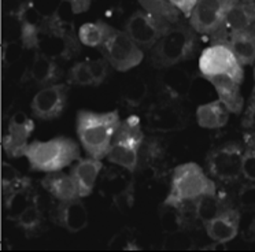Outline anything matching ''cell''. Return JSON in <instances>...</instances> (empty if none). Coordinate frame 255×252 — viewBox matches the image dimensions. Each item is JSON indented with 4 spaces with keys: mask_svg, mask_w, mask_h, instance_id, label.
Here are the masks:
<instances>
[{
    "mask_svg": "<svg viewBox=\"0 0 255 252\" xmlns=\"http://www.w3.org/2000/svg\"><path fill=\"white\" fill-rule=\"evenodd\" d=\"M120 125L118 111H80L77 114V134L85 152L95 159L107 156Z\"/></svg>",
    "mask_w": 255,
    "mask_h": 252,
    "instance_id": "obj_1",
    "label": "cell"
},
{
    "mask_svg": "<svg viewBox=\"0 0 255 252\" xmlns=\"http://www.w3.org/2000/svg\"><path fill=\"white\" fill-rule=\"evenodd\" d=\"M80 43L72 22L62 19L59 12H56L45 18L37 27L34 48L52 59L70 60L81 52Z\"/></svg>",
    "mask_w": 255,
    "mask_h": 252,
    "instance_id": "obj_2",
    "label": "cell"
},
{
    "mask_svg": "<svg viewBox=\"0 0 255 252\" xmlns=\"http://www.w3.org/2000/svg\"><path fill=\"white\" fill-rule=\"evenodd\" d=\"M198 45L199 38L194 27L178 22L172 23V26L151 48V60L156 67L169 69L194 58Z\"/></svg>",
    "mask_w": 255,
    "mask_h": 252,
    "instance_id": "obj_3",
    "label": "cell"
},
{
    "mask_svg": "<svg viewBox=\"0 0 255 252\" xmlns=\"http://www.w3.org/2000/svg\"><path fill=\"white\" fill-rule=\"evenodd\" d=\"M25 156L33 170L54 173L80 159L77 142L66 137H56L50 141H33L26 148Z\"/></svg>",
    "mask_w": 255,
    "mask_h": 252,
    "instance_id": "obj_4",
    "label": "cell"
},
{
    "mask_svg": "<svg viewBox=\"0 0 255 252\" xmlns=\"http://www.w3.org/2000/svg\"><path fill=\"white\" fill-rule=\"evenodd\" d=\"M214 192H217L214 181L209 175H206L199 164L184 163L173 171L170 192L165 203L172 206H181Z\"/></svg>",
    "mask_w": 255,
    "mask_h": 252,
    "instance_id": "obj_5",
    "label": "cell"
},
{
    "mask_svg": "<svg viewBox=\"0 0 255 252\" xmlns=\"http://www.w3.org/2000/svg\"><path fill=\"white\" fill-rule=\"evenodd\" d=\"M143 131L137 117H129L121 122L111 142L106 158L113 164H118L128 171H134L139 164L140 147L143 145Z\"/></svg>",
    "mask_w": 255,
    "mask_h": 252,
    "instance_id": "obj_6",
    "label": "cell"
},
{
    "mask_svg": "<svg viewBox=\"0 0 255 252\" xmlns=\"http://www.w3.org/2000/svg\"><path fill=\"white\" fill-rule=\"evenodd\" d=\"M239 0H198L189 15L191 26L195 32L224 41L222 30L228 12Z\"/></svg>",
    "mask_w": 255,
    "mask_h": 252,
    "instance_id": "obj_7",
    "label": "cell"
},
{
    "mask_svg": "<svg viewBox=\"0 0 255 252\" xmlns=\"http://www.w3.org/2000/svg\"><path fill=\"white\" fill-rule=\"evenodd\" d=\"M199 69L206 80L210 77L228 76L240 84L243 82V69L229 47L228 40L214 43L202 52L199 59Z\"/></svg>",
    "mask_w": 255,
    "mask_h": 252,
    "instance_id": "obj_8",
    "label": "cell"
},
{
    "mask_svg": "<svg viewBox=\"0 0 255 252\" xmlns=\"http://www.w3.org/2000/svg\"><path fill=\"white\" fill-rule=\"evenodd\" d=\"M243 155L240 142H227L213 149L206 159L209 174L225 184L238 181L243 175Z\"/></svg>",
    "mask_w": 255,
    "mask_h": 252,
    "instance_id": "obj_9",
    "label": "cell"
},
{
    "mask_svg": "<svg viewBox=\"0 0 255 252\" xmlns=\"http://www.w3.org/2000/svg\"><path fill=\"white\" fill-rule=\"evenodd\" d=\"M105 59L118 71H128L143 60V51L128 36L127 32L114 29L100 47Z\"/></svg>",
    "mask_w": 255,
    "mask_h": 252,
    "instance_id": "obj_10",
    "label": "cell"
},
{
    "mask_svg": "<svg viewBox=\"0 0 255 252\" xmlns=\"http://www.w3.org/2000/svg\"><path fill=\"white\" fill-rule=\"evenodd\" d=\"M172 22L154 15L148 11H136L128 19L125 32L134 43L143 48H152L156 41L166 33Z\"/></svg>",
    "mask_w": 255,
    "mask_h": 252,
    "instance_id": "obj_11",
    "label": "cell"
},
{
    "mask_svg": "<svg viewBox=\"0 0 255 252\" xmlns=\"http://www.w3.org/2000/svg\"><path fill=\"white\" fill-rule=\"evenodd\" d=\"M67 103V87L65 84H52L40 89L34 95L30 109L36 118L51 121L63 113Z\"/></svg>",
    "mask_w": 255,
    "mask_h": 252,
    "instance_id": "obj_12",
    "label": "cell"
},
{
    "mask_svg": "<svg viewBox=\"0 0 255 252\" xmlns=\"http://www.w3.org/2000/svg\"><path fill=\"white\" fill-rule=\"evenodd\" d=\"M34 129V122L23 113H17L8 122L7 133L3 136V149L7 156H25L28 140Z\"/></svg>",
    "mask_w": 255,
    "mask_h": 252,
    "instance_id": "obj_13",
    "label": "cell"
},
{
    "mask_svg": "<svg viewBox=\"0 0 255 252\" xmlns=\"http://www.w3.org/2000/svg\"><path fill=\"white\" fill-rule=\"evenodd\" d=\"M185 126L183 110L177 104L165 102L151 107L147 114V127L151 131L172 133L181 130Z\"/></svg>",
    "mask_w": 255,
    "mask_h": 252,
    "instance_id": "obj_14",
    "label": "cell"
},
{
    "mask_svg": "<svg viewBox=\"0 0 255 252\" xmlns=\"http://www.w3.org/2000/svg\"><path fill=\"white\" fill-rule=\"evenodd\" d=\"M54 222L70 233H77L88 225V213L80 197L73 200H63L54 208Z\"/></svg>",
    "mask_w": 255,
    "mask_h": 252,
    "instance_id": "obj_15",
    "label": "cell"
},
{
    "mask_svg": "<svg viewBox=\"0 0 255 252\" xmlns=\"http://www.w3.org/2000/svg\"><path fill=\"white\" fill-rule=\"evenodd\" d=\"M205 229L211 240L218 244H225L233 240L239 233L240 213L235 208H228L218 217L206 222Z\"/></svg>",
    "mask_w": 255,
    "mask_h": 252,
    "instance_id": "obj_16",
    "label": "cell"
},
{
    "mask_svg": "<svg viewBox=\"0 0 255 252\" xmlns=\"http://www.w3.org/2000/svg\"><path fill=\"white\" fill-rule=\"evenodd\" d=\"M255 25V1H238L228 12L224 23V41H227V36L235 32L250 30Z\"/></svg>",
    "mask_w": 255,
    "mask_h": 252,
    "instance_id": "obj_17",
    "label": "cell"
},
{
    "mask_svg": "<svg viewBox=\"0 0 255 252\" xmlns=\"http://www.w3.org/2000/svg\"><path fill=\"white\" fill-rule=\"evenodd\" d=\"M102 167L103 164L100 159L91 158V156L87 159H78L77 163L73 166L70 174L77 184L80 197L88 196L92 192Z\"/></svg>",
    "mask_w": 255,
    "mask_h": 252,
    "instance_id": "obj_18",
    "label": "cell"
},
{
    "mask_svg": "<svg viewBox=\"0 0 255 252\" xmlns=\"http://www.w3.org/2000/svg\"><path fill=\"white\" fill-rule=\"evenodd\" d=\"M211 85L216 88L218 98L227 106L229 113L240 114L243 110V96L240 93V82L228 76H217L207 78Z\"/></svg>",
    "mask_w": 255,
    "mask_h": 252,
    "instance_id": "obj_19",
    "label": "cell"
},
{
    "mask_svg": "<svg viewBox=\"0 0 255 252\" xmlns=\"http://www.w3.org/2000/svg\"><path fill=\"white\" fill-rule=\"evenodd\" d=\"M41 185L44 186V189H47L59 202L73 200V199L80 197L77 184H76L72 174L54 171V173L45 175L41 181Z\"/></svg>",
    "mask_w": 255,
    "mask_h": 252,
    "instance_id": "obj_20",
    "label": "cell"
},
{
    "mask_svg": "<svg viewBox=\"0 0 255 252\" xmlns=\"http://www.w3.org/2000/svg\"><path fill=\"white\" fill-rule=\"evenodd\" d=\"M29 77L34 84L43 88L56 84V81L62 77V71L55 59L37 52L34 56L33 63L30 66Z\"/></svg>",
    "mask_w": 255,
    "mask_h": 252,
    "instance_id": "obj_21",
    "label": "cell"
},
{
    "mask_svg": "<svg viewBox=\"0 0 255 252\" xmlns=\"http://www.w3.org/2000/svg\"><path fill=\"white\" fill-rule=\"evenodd\" d=\"M196 120L202 127L220 129L227 125L229 120V110L221 100H214L211 103L202 104L196 110Z\"/></svg>",
    "mask_w": 255,
    "mask_h": 252,
    "instance_id": "obj_22",
    "label": "cell"
},
{
    "mask_svg": "<svg viewBox=\"0 0 255 252\" xmlns=\"http://www.w3.org/2000/svg\"><path fill=\"white\" fill-rule=\"evenodd\" d=\"M228 208H229V204H228L227 199L220 196L217 192L203 195V196L198 197L194 202L195 215L203 224L218 217L220 214L224 213Z\"/></svg>",
    "mask_w": 255,
    "mask_h": 252,
    "instance_id": "obj_23",
    "label": "cell"
},
{
    "mask_svg": "<svg viewBox=\"0 0 255 252\" xmlns=\"http://www.w3.org/2000/svg\"><path fill=\"white\" fill-rule=\"evenodd\" d=\"M228 44L242 66L255 62V37L250 30L235 32L229 34Z\"/></svg>",
    "mask_w": 255,
    "mask_h": 252,
    "instance_id": "obj_24",
    "label": "cell"
},
{
    "mask_svg": "<svg viewBox=\"0 0 255 252\" xmlns=\"http://www.w3.org/2000/svg\"><path fill=\"white\" fill-rule=\"evenodd\" d=\"M114 29L105 22L98 21L94 23H84L78 30V38L87 47H102Z\"/></svg>",
    "mask_w": 255,
    "mask_h": 252,
    "instance_id": "obj_25",
    "label": "cell"
},
{
    "mask_svg": "<svg viewBox=\"0 0 255 252\" xmlns=\"http://www.w3.org/2000/svg\"><path fill=\"white\" fill-rule=\"evenodd\" d=\"M36 203L34 193L32 192V185L25 186L21 189L11 192L4 196V206L6 211L10 218H17L23 210H26L29 206H32Z\"/></svg>",
    "mask_w": 255,
    "mask_h": 252,
    "instance_id": "obj_26",
    "label": "cell"
},
{
    "mask_svg": "<svg viewBox=\"0 0 255 252\" xmlns=\"http://www.w3.org/2000/svg\"><path fill=\"white\" fill-rule=\"evenodd\" d=\"M18 228L26 233L28 236L39 235V232L43 228V214L39 206L34 203L32 206H29L26 210H23L22 213L15 218Z\"/></svg>",
    "mask_w": 255,
    "mask_h": 252,
    "instance_id": "obj_27",
    "label": "cell"
},
{
    "mask_svg": "<svg viewBox=\"0 0 255 252\" xmlns=\"http://www.w3.org/2000/svg\"><path fill=\"white\" fill-rule=\"evenodd\" d=\"M30 185V180L23 177L17 169H14L11 164L3 162L1 163V191L3 196H6L11 192Z\"/></svg>",
    "mask_w": 255,
    "mask_h": 252,
    "instance_id": "obj_28",
    "label": "cell"
},
{
    "mask_svg": "<svg viewBox=\"0 0 255 252\" xmlns=\"http://www.w3.org/2000/svg\"><path fill=\"white\" fill-rule=\"evenodd\" d=\"M145 11H148L154 15L165 18L172 23H177L180 18V11L169 1V0H139Z\"/></svg>",
    "mask_w": 255,
    "mask_h": 252,
    "instance_id": "obj_29",
    "label": "cell"
},
{
    "mask_svg": "<svg viewBox=\"0 0 255 252\" xmlns=\"http://www.w3.org/2000/svg\"><path fill=\"white\" fill-rule=\"evenodd\" d=\"M243 175L255 182V133H247L244 136Z\"/></svg>",
    "mask_w": 255,
    "mask_h": 252,
    "instance_id": "obj_30",
    "label": "cell"
},
{
    "mask_svg": "<svg viewBox=\"0 0 255 252\" xmlns=\"http://www.w3.org/2000/svg\"><path fill=\"white\" fill-rule=\"evenodd\" d=\"M161 222L165 232H178L184 224L181 206H172L165 203L161 214Z\"/></svg>",
    "mask_w": 255,
    "mask_h": 252,
    "instance_id": "obj_31",
    "label": "cell"
},
{
    "mask_svg": "<svg viewBox=\"0 0 255 252\" xmlns=\"http://www.w3.org/2000/svg\"><path fill=\"white\" fill-rule=\"evenodd\" d=\"M67 81L73 85H81V87L94 85V78L89 70L88 62H80L73 66L67 73Z\"/></svg>",
    "mask_w": 255,
    "mask_h": 252,
    "instance_id": "obj_32",
    "label": "cell"
},
{
    "mask_svg": "<svg viewBox=\"0 0 255 252\" xmlns=\"http://www.w3.org/2000/svg\"><path fill=\"white\" fill-rule=\"evenodd\" d=\"M88 66L91 74H92V78H94V85L98 87L109 76V66H110V63L106 59H95L88 60Z\"/></svg>",
    "mask_w": 255,
    "mask_h": 252,
    "instance_id": "obj_33",
    "label": "cell"
},
{
    "mask_svg": "<svg viewBox=\"0 0 255 252\" xmlns=\"http://www.w3.org/2000/svg\"><path fill=\"white\" fill-rule=\"evenodd\" d=\"M25 48V45H21L17 41H12V43H7L3 49V60L6 65H11L14 62H17L21 58L22 54V49Z\"/></svg>",
    "mask_w": 255,
    "mask_h": 252,
    "instance_id": "obj_34",
    "label": "cell"
},
{
    "mask_svg": "<svg viewBox=\"0 0 255 252\" xmlns=\"http://www.w3.org/2000/svg\"><path fill=\"white\" fill-rule=\"evenodd\" d=\"M239 202L242 204V207L255 210V182L244 185L239 191Z\"/></svg>",
    "mask_w": 255,
    "mask_h": 252,
    "instance_id": "obj_35",
    "label": "cell"
},
{
    "mask_svg": "<svg viewBox=\"0 0 255 252\" xmlns=\"http://www.w3.org/2000/svg\"><path fill=\"white\" fill-rule=\"evenodd\" d=\"M243 126L246 129L253 130L255 133V93L253 95V98L250 99L249 106L244 111Z\"/></svg>",
    "mask_w": 255,
    "mask_h": 252,
    "instance_id": "obj_36",
    "label": "cell"
},
{
    "mask_svg": "<svg viewBox=\"0 0 255 252\" xmlns=\"http://www.w3.org/2000/svg\"><path fill=\"white\" fill-rule=\"evenodd\" d=\"M178 11H181L184 15L189 16L194 10L195 4L198 0H169Z\"/></svg>",
    "mask_w": 255,
    "mask_h": 252,
    "instance_id": "obj_37",
    "label": "cell"
},
{
    "mask_svg": "<svg viewBox=\"0 0 255 252\" xmlns=\"http://www.w3.org/2000/svg\"><path fill=\"white\" fill-rule=\"evenodd\" d=\"M69 3H70V8L74 14H81L88 10L92 0H69Z\"/></svg>",
    "mask_w": 255,
    "mask_h": 252,
    "instance_id": "obj_38",
    "label": "cell"
},
{
    "mask_svg": "<svg viewBox=\"0 0 255 252\" xmlns=\"http://www.w3.org/2000/svg\"><path fill=\"white\" fill-rule=\"evenodd\" d=\"M250 32L253 33V34H254V37H255V25L253 27H251V29H250Z\"/></svg>",
    "mask_w": 255,
    "mask_h": 252,
    "instance_id": "obj_39",
    "label": "cell"
},
{
    "mask_svg": "<svg viewBox=\"0 0 255 252\" xmlns=\"http://www.w3.org/2000/svg\"><path fill=\"white\" fill-rule=\"evenodd\" d=\"M239 1H243V3H247V1H254V0H239Z\"/></svg>",
    "mask_w": 255,
    "mask_h": 252,
    "instance_id": "obj_40",
    "label": "cell"
},
{
    "mask_svg": "<svg viewBox=\"0 0 255 252\" xmlns=\"http://www.w3.org/2000/svg\"><path fill=\"white\" fill-rule=\"evenodd\" d=\"M254 81H255V69H254ZM254 93H255V87H254Z\"/></svg>",
    "mask_w": 255,
    "mask_h": 252,
    "instance_id": "obj_41",
    "label": "cell"
}]
</instances>
